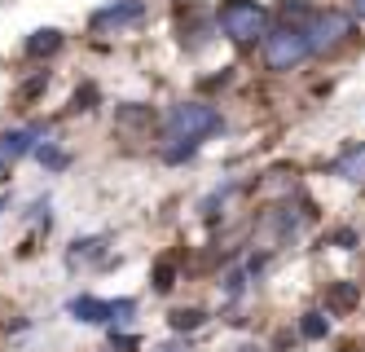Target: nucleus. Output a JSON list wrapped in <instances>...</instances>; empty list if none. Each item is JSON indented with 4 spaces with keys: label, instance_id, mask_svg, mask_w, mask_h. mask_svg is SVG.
Returning <instances> with one entry per match:
<instances>
[{
    "label": "nucleus",
    "instance_id": "nucleus-4",
    "mask_svg": "<svg viewBox=\"0 0 365 352\" xmlns=\"http://www.w3.org/2000/svg\"><path fill=\"white\" fill-rule=\"evenodd\" d=\"M66 313L75 321H84V326H106V321H128L137 313V300H97V295H75L66 304Z\"/></svg>",
    "mask_w": 365,
    "mask_h": 352
},
{
    "label": "nucleus",
    "instance_id": "nucleus-1",
    "mask_svg": "<svg viewBox=\"0 0 365 352\" xmlns=\"http://www.w3.org/2000/svg\"><path fill=\"white\" fill-rule=\"evenodd\" d=\"M259 58H264L269 71L286 75V71H295L312 58V49H308V31L304 26H273V31H264V40H259Z\"/></svg>",
    "mask_w": 365,
    "mask_h": 352
},
{
    "label": "nucleus",
    "instance_id": "nucleus-24",
    "mask_svg": "<svg viewBox=\"0 0 365 352\" xmlns=\"http://www.w3.org/2000/svg\"><path fill=\"white\" fill-rule=\"evenodd\" d=\"M238 352H269V348H259V343H242Z\"/></svg>",
    "mask_w": 365,
    "mask_h": 352
},
{
    "label": "nucleus",
    "instance_id": "nucleus-16",
    "mask_svg": "<svg viewBox=\"0 0 365 352\" xmlns=\"http://www.w3.org/2000/svg\"><path fill=\"white\" fill-rule=\"evenodd\" d=\"M97 251H101V238H84V242H75L71 264H80V260H88V256H97Z\"/></svg>",
    "mask_w": 365,
    "mask_h": 352
},
{
    "label": "nucleus",
    "instance_id": "nucleus-11",
    "mask_svg": "<svg viewBox=\"0 0 365 352\" xmlns=\"http://www.w3.org/2000/svg\"><path fill=\"white\" fill-rule=\"evenodd\" d=\"M299 335H304V339H312V343L326 339V335H330V313H322V308L304 313V317H299Z\"/></svg>",
    "mask_w": 365,
    "mask_h": 352
},
{
    "label": "nucleus",
    "instance_id": "nucleus-14",
    "mask_svg": "<svg viewBox=\"0 0 365 352\" xmlns=\"http://www.w3.org/2000/svg\"><path fill=\"white\" fill-rule=\"evenodd\" d=\"M176 146H163V164H185V159H194L198 154V141H180V137H172Z\"/></svg>",
    "mask_w": 365,
    "mask_h": 352
},
{
    "label": "nucleus",
    "instance_id": "nucleus-3",
    "mask_svg": "<svg viewBox=\"0 0 365 352\" xmlns=\"http://www.w3.org/2000/svg\"><path fill=\"white\" fill-rule=\"evenodd\" d=\"M216 128H220V115L207 101H180L168 115V137H180V141H202Z\"/></svg>",
    "mask_w": 365,
    "mask_h": 352
},
{
    "label": "nucleus",
    "instance_id": "nucleus-20",
    "mask_svg": "<svg viewBox=\"0 0 365 352\" xmlns=\"http://www.w3.org/2000/svg\"><path fill=\"white\" fill-rule=\"evenodd\" d=\"M242 282H247L242 273H229L225 278V295H229V300H238V295H242Z\"/></svg>",
    "mask_w": 365,
    "mask_h": 352
},
{
    "label": "nucleus",
    "instance_id": "nucleus-23",
    "mask_svg": "<svg viewBox=\"0 0 365 352\" xmlns=\"http://www.w3.org/2000/svg\"><path fill=\"white\" fill-rule=\"evenodd\" d=\"M9 168L14 164H5V154H0V181H9Z\"/></svg>",
    "mask_w": 365,
    "mask_h": 352
},
{
    "label": "nucleus",
    "instance_id": "nucleus-22",
    "mask_svg": "<svg viewBox=\"0 0 365 352\" xmlns=\"http://www.w3.org/2000/svg\"><path fill=\"white\" fill-rule=\"evenodd\" d=\"M352 14H356V18L365 22V0H352Z\"/></svg>",
    "mask_w": 365,
    "mask_h": 352
},
{
    "label": "nucleus",
    "instance_id": "nucleus-6",
    "mask_svg": "<svg viewBox=\"0 0 365 352\" xmlns=\"http://www.w3.org/2000/svg\"><path fill=\"white\" fill-rule=\"evenodd\" d=\"M145 18V0H110L93 14V31H119V26H137Z\"/></svg>",
    "mask_w": 365,
    "mask_h": 352
},
{
    "label": "nucleus",
    "instance_id": "nucleus-10",
    "mask_svg": "<svg viewBox=\"0 0 365 352\" xmlns=\"http://www.w3.org/2000/svg\"><path fill=\"white\" fill-rule=\"evenodd\" d=\"M356 300H361L356 282H334V286L326 291V313H330V317H334V313H348Z\"/></svg>",
    "mask_w": 365,
    "mask_h": 352
},
{
    "label": "nucleus",
    "instance_id": "nucleus-13",
    "mask_svg": "<svg viewBox=\"0 0 365 352\" xmlns=\"http://www.w3.org/2000/svg\"><path fill=\"white\" fill-rule=\"evenodd\" d=\"M202 321H207L202 308H176V313H172V331H176V335H180V331H198Z\"/></svg>",
    "mask_w": 365,
    "mask_h": 352
},
{
    "label": "nucleus",
    "instance_id": "nucleus-8",
    "mask_svg": "<svg viewBox=\"0 0 365 352\" xmlns=\"http://www.w3.org/2000/svg\"><path fill=\"white\" fill-rule=\"evenodd\" d=\"M330 172L339 176V181H352V185H365V141L361 146H352V150H344L330 164Z\"/></svg>",
    "mask_w": 365,
    "mask_h": 352
},
{
    "label": "nucleus",
    "instance_id": "nucleus-9",
    "mask_svg": "<svg viewBox=\"0 0 365 352\" xmlns=\"http://www.w3.org/2000/svg\"><path fill=\"white\" fill-rule=\"evenodd\" d=\"M58 49H62V31H58V26H44V31H31L27 58H53Z\"/></svg>",
    "mask_w": 365,
    "mask_h": 352
},
{
    "label": "nucleus",
    "instance_id": "nucleus-18",
    "mask_svg": "<svg viewBox=\"0 0 365 352\" xmlns=\"http://www.w3.org/2000/svg\"><path fill=\"white\" fill-rule=\"evenodd\" d=\"M40 89H48V75H44V71H40V75L31 79V84H22V89H18V97H22V101H31V97H36Z\"/></svg>",
    "mask_w": 365,
    "mask_h": 352
},
{
    "label": "nucleus",
    "instance_id": "nucleus-17",
    "mask_svg": "<svg viewBox=\"0 0 365 352\" xmlns=\"http://www.w3.org/2000/svg\"><path fill=\"white\" fill-rule=\"evenodd\" d=\"M145 119H150V111H137V101H128L119 111V124H145Z\"/></svg>",
    "mask_w": 365,
    "mask_h": 352
},
{
    "label": "nucleus",
    "instance_id": "nucleus-2",
    "mask_svg": "<svg viewBox=\"0 0 365 352\" xmlns=\"http://www.w3.org/2000/svg\"><path fill=\"white\" fill-rule=\"evenodd\" d=\"M216 22L233 44H255L269 31V14H264V5H255V0H225Z\"/></svg>",
    "mask_w": 365,
    "mask_h": 352
},
{
    "label": "nucleus",
    "instance_id": "nucleus-21",
    "mask_svg": "<svg viewBox=\"0 0 365 352\" xmlns=\"http://www.w3.org/2000/svg\"><path fill=\"white\" fill-rule=\"evenodd\" d=\"M334 242H339V247H352L356 233H352V229H339V233H334Z\"/></svg>",
    "mask_w": 365,
    "mask_h": 352
},
{
    "label": "nucleus",
    "instance_id": "nucleus-7",
    "mask_svg": "<svg viewBox=\"0 0 365 352\" xmlns=\"http://www.w3.org/2000/svg\"><path fill=\"white\" fill-rule=\"evenodd\" d=\"M36 137H40V128H9V132H0V154H5V164H18L22 154H36Z\"/></svg>",
    "mask_w": 365,
    "mask_h": 352
},
{
    "label": "nucleus",
    "instance_id": "nucleus-12",
    "mask_svg": "<svg viewBox=\"0 0 365 352\" xmlns=\"http://www.w3.org/2000/svg\"><path fill=\"white\" fill-rule=\"evenodd\" d=\"M36 159H40L48 172H62V168L71 164V154H66V150H58V146H48V141H44V146H36Z\"/></svg>",
    "mask_w": 365,
    "mask_h": 352
},
{
    "label": "nucleus",
    "instance_id": "nucleus-5",
    "mask_svg": "<svg viewBox=\"0 0 365 352\" xmlns=\"http://www.w3.org/2000/svg\"><path fill=\"white\" fill-rule=\"evenodd\" d=\"M348 36H352V18H348V14H339V9H326V14L312 18V26H308V49L326 58V53L344 49Z\"/></svg>",
    "mask_w": 365,
    "mask_h": 352
},
{
    "label": "nucleus",
    "instance_id": "nucleus-15",
    "mask_svg": "<svg viewBox=\"0 0 365 352\" xmlns=\"http://www.w3.org/2000/svg\"><path fill=\"white\" fill-rule=\"evenodd\" d=\"M172 286H176V264L172 260H159V264H154V291L168 295Z\"/></svg>",
    "mask_w": 365,
    "mask_h": 352
},
{
    "label": "nucleus",
    "instance_id": "nucleus-19",
    "mask_svg": "<svg viewBox=\"0 0 365 352\" xmlns=\"http://www.w3.org/2000/svg\"><path fill=\"white\" fill-rule=\"evenodd\" d=\"M93 97H97V89L84 84V93H75V111H93Z\"/></svg>",
    "mask_w": 365,
    "mask_h": 352
}]
</instances>
